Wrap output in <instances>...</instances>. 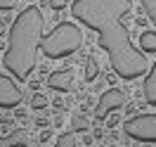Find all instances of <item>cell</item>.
<instances>
[{"label": "cell", "instance_id": "cell-14", "mask_svg": "<svg viewBox=\"0 0 156 147\" xmlns=\"http://www.w3.org/2000/svg\"><path fill=\"white\" fill-rule=\"evenodd\" d=\"M45 105H48V100L43 97V95H36V97H33V105H31V107H33V109H43Z\"/></svg>", "mask_w": 156, "mask_h": 147}, {"label": "cell", "instance_id": "cell-12", "mask_svg": "<svg viewBox=\"0 0 156 147\" xmlns=\"http://www.w3.org/2000/svg\"><path fill=\"white\" fill-rule=\"evenodd\" d=\"M142 7H144L147 17H149V21L156 26V0H142Z\"/></svg>", "mask_w": 156, "mask_h": 147}, {"label": "cell", "instance_id": "cell-3", "mask_svg": "<svg viewBox=\"0 0 156 147\" xmlns=\"http://www.w3.org/2000/svg\"><path fill=\"white\" fill-rule=\"evenodd\" d=\"M80 43H83V33L71 21H59L50 33L40 36V50L50 59H59V57L73 55L80 48Z\"/></svg>", "mask_w": 156, "mask_h": 147}, {"label": "cell", "instance_id": "cell-7", "mask_svg": "<svg viewBox=\"0 0 156 147\" xmlns=\"http://www.w3.org/2000/svg\"><path fill=\"white\" fill-rule=\"evenodd\" d=\"M71 81H73V69H62V71H52L48 76V88L66 93L71 90Z\"/></svg>", "mask_w": 156, "mask_h": 147}, {"label": "cell", "instance_id": "cell-13", "mask_svg": "<svg viewBox=\"0 0 156 147\" xmlns=\"http://www.w3.org/2000/svg\"><path fill=\"white\" fill-rule=\"evenodd\" d=\"M95 74H97V64H95V59L90 57L88 59V74H85V79L92 81V79H95Z\"/></svg>", "mask_w": 156, "mask_h": 147}, {"label": "cell", "instance_id": "cell-11", "mask_svg": "<svg viewBox=\"0 0 156 147\" xmlns=\"http://www.w3.org/2000/svg\"><path fill=\"white\" fill-rule=\"evenodd\" d=\"M55 147H78V133H76V130H71V133L59 135V140L55 142Z\"/></svg>", "mask_w": 156, "mask_h": 147}, {"label": "cell", "instance_id": "cell-15", "mask_svg": "<svg viewBox=\"0 0 156 147\" xmlns=\"http://www.w3.org/2000/svg\"><path fill=\"white\" fill-rule=\"evenodd\" d=\"M17 0H0V10H14Z\"/></svg>", "mask_w": 156, "mask_h": 147}, {"label": "cell", "instance_id": "cell-16", "mask_svg": "<svg viewBox=\"0 0 156 147\" xmlns=\"http://www.w3.org/2000/svg\"><path fill=\"white\" fill-rule=\"evenodd\" d=\"M50 5H52L55 10H59V7H64V0H50Z\"/></svg>", "mask_w": 156, "mask_h": 147}, {"label": "cell", "instance_id": "cell-9", "mask_svg": "<svg viewBox=\"0 0 156 147\" xmlns=\"http://www.w3.org/2000/svg\"><path fill=\"white\" fill-rule=\"evenodd\" d=\"M24 145V133L21 130H12L10 135H0V147H21Z\"/></svg>", "mask_w": 156, "mask_h": 147}, {"label": "cell", "instance_id": "cell-1", "mask_svg": "<svg viewBox=\"0 0 156 147\" xmlns=\"http://www.w3.org/2000/svg\"><path fill=\"white\" fill-rule=\"evenodd\" d=\"M133 10L130 0H73L71 14L88 29L99 33V48L109 55L111 69L121 79L135 81L149 71L147 55L135 50L126 29V19Z\"/></svg>", "mask_w": 156, "mask_h": 147}, {"label": "cell", "instance_id": "cell-10", "mask_svg": "<svg viewBox=\"0 0 156 147\" xmlns=\"http://www.w3.org/2000/svg\"><path fill=\"white\" fill-rule=\"evenodd\" d=\"M140 48L144 52H156V31H144L140 36Z\"/></svg>", "mask_w": 156, "mask_h": 147}, {"label": "cell", "instance_id": "cell-5", "mask_svg": "<svg viewBox=\"0 0 156 147\" xmlns=\"http://www.w3.org/2000/svg\"><path fill=\"white\" fill-rule=\"evenodd\" d=\"M126 93L123 90H118V88H109L104 90L102 95H99L97 100V109H95V121H104V119L111 114V112H116V109H123L126 107Z\"/></svg>", "mask_w": 156, "mask_h": 147}, {"label": "cell", "instance_id": "cell-17", "mask_svg": "<svg viewBox=\"0 0 156 147\" xmlns=\"http://www.w3.org/2000/svg\"><path fill=\"white\" fill-rule=\"evenodd\" d=\"M2 31H5V26H2V21H0V36H2Z\"/></svg>", "mask_w": 156, "mask_h": 147}, {"label": "cell", "instance_id": "cell-8", "mask_svg": "<svg viewBox=\"0 0 156 147\" xmlns=\"http://www.w3.org/2000/svg\"><path fill=\"white\" fill-rule=\"evenodd\" d=\"M142 88H144L147 105L156 107V62H154V67H149V74H147V81H144Z\"/></svg>", "mask_w": 156, "mask_h": 147}, {"label": "cell", "instance_id": "cell-6", "mask_svg": "<svg viewBox=\"0 0 156 147\" xmlns=\"http://www.w3.org/2000/svg\"><path fill=\"white\" fill-rule=\"evenodd\" d=\"M21 97H24V93H21L19 86L12 79H7V76L0 74V107L2 109H14L21 102Z\"/></svg>", "mask_w": 156, "mask_h": 147}, {"label": "cell", "instance_id": "cell-2", "mask_svg": "<svg viewBox=\"0 0 156 147\" xmlns=\"http://www.w3.org/2000/svg\"><path fill=\"white\" fill-rule=\"evenodd\" d=\"M40 36H43V12L40 7L31 5L14 19L10 29V43L7 52L2 57V67L10 71L17 81H26L36 69L40 48Z\"/></svg>", "mask_w": 156, "mask_h": 147}, {"label": "cell", "instance_id": "cell-4", "mask_svg": "<svg viewBox=\"0 0 156 147\" xmlns=\"http://www.w3.org/2000/svg\"><path fill=\"white\" fill-rule=\"evenodd\" d=\"M123 133L135 142H156V114H135L126 119Z\"/></svg>", "mask_w": 156, "mask_h": 147}]
</instances>
